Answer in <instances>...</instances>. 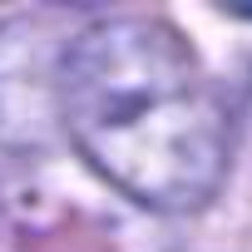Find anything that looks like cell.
<instances>
[{"label":"cell","mask_w":252,"mask_h":252,"mask_svg":"<svg viewBox=\"0 0 252 252\" xmlns=\"http://www.w3.org/2000/svg\"><path fill=\"white\" fill-rule=\"evenodd\" d=\"M55 104L89 168L144 208H203L227 173L222 94L163 20L119 15L74 35L55 64Z\"/></svg>","instance_id":"cell-1"}]
</instances>
